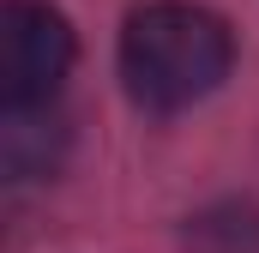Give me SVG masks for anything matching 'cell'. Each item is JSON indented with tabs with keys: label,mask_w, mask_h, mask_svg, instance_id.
Returning a JSON list of instances; mask_svg holds the SVG:
<instances>
[{
	"label": "cell",
	"mask_w": 259,
	"mask_h": 253,
	"mask_svg": "<svg viewBox=\"0 0 259 253\" xmlns=\"http://www.w3.org/2000/svg\"><path fill=\"white\" fill-rule=\"evenodd\" d=\"M229 66H235V36L211 6L145 0L121 24V78L139 109L157 115L193 109L229 78Z\"/></svg>",
	"instance_id": "6da1fadb"
},
{
	"label": "cell",
	"mask_w": 259,
	"mask_h": 253,
	"mask_svg": "<svg viewBox=\"0 0 259 253\" xmlns=\"http://www.w3.org/2000/svg\"><path fill=\"white\" fill-rule=\"evenodd\" d=\"M72 55H78L72 24L49 0H6L0 6V103L6 109H49Z\"/></svg>",
	"instance_id": "7a4b0ae2"
}]
</instances>
